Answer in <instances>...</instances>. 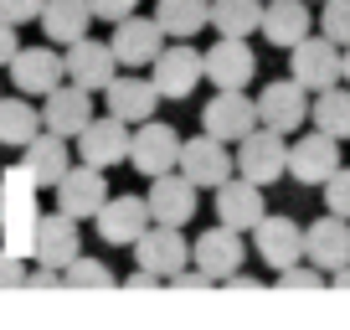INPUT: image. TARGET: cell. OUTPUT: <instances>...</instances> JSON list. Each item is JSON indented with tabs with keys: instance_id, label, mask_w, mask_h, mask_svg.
Wrapping results in <instances>:
<instances>
[{
	"instance_id": "12",
	"label": "cell",
	"mask_w": 350,
	"mask_h": 330,
	"mask_svg": "<svg viewBox=\"0 0 350 330\" xmlns=\"http://www.w3.org/2000/svg\"><path fill=\"white\" fill-rule=\"evenodd\" d=\"M119 73V57H113L109 42H93V36H77V42H67L62 52V77L67 83H77V88L88 93H103V83Z\"/></svg>"
},
{
	"instance_id": "24",
	"label": "cell",
	"mask_w": 350,
	"mask_h": 330,
	"mask_svg": "<svg viewBox=\"0 0 350 330\" xmlns=\"http://www.w3.org/2000/svg\"><path fill=\"white\" fill-rule=\"evenodd\" d=\"M262 212H268V201H262V186H258V181L227 176V181L217 186V222H221V227L252 232Z\"/></svg>"
},
{
	"instance_id": "40",
	"label": "cell",
	"mask_w": 350,
	"mask_h": 330,
	"mask_svg": "<svg viewBox=\"0 0 350 330\" xmlns=\"http://www.w3.org/2000/svg\"><path fill=\"white\" fill-rule=\"evenodd\" d=\"M16 47H21V42H16V26H11V21H0V67L16 57Z\"/></svg>"
},
{
	"instance_id": "7",
	"label": "cell",
	"mask_w": 350,
	"mask_h": 330,
	"mask_svg": "<svg viewBox=\"0 0 350 330\" xmlns=\"http://www.w3.org/2000/svg\"><path fill=\"white\" fill-rule=\"evenodd\" d=\"M288 77H294L299 88H309V93L340 83V47L329 42L325 31L319 36H299V42L288 47Z\"/></svg>"
},
{
	"instance_id": "15",
	"label": "cell",
	"mask_w": 350,
	"mask_h": 330,
	"mask_svg": "<svg viewBox=\"0 0 350 330\" xmlns=\"http://www.w3.org/2000/svg\"><path fill=\"white\" fill-rule=\"evenodd\" d=\"M77 140V160L83 165H98V170H109V165H124L129 160V124L113 119V114H103V119H88L83 129L72 134Z\"/></svg>"
},
{
	"instance_id": "37",
	"label": "cell",
	"mask_w": 350,
	"mask_h": 330,
	"mask_svg": "<svg viewBox=\"0 0 350 330\" xmlns=\"http://www.w3.org/2000/svg\"><path fill=\"white\" fill-rule=\"evenodd\" d=\"M88 11H93V21H124V16L139 11V0H88Z\"/></svg>"
},
{
	"instance_id": "18",
	"label": "cell",
	"mask_w": 350,
	"mask_h": 330,
	"mask_svg": "<svg viewBox=\"0 0 350 330\" xmlns=\"http://www.w3.org/2000/svg\"><path fill=\"white\" fill-rule=\"evenodd\" d=\"M170 42V36L160 31V21H154V16H124V21H113V57H119V67H134V73H139V67H150L154 62V52H160V47Z\"/></svg>"
},
{
	"instance_id": "21",
	"label": "cell",
	"mask_w": 350,
	"mask_h": 330,
	"mask_svg": "<svg viewBox=\"0 0 350 330\" xmlns=\"http://www.w3.org/2000/svg\"><path fill=\"white\" fill-rule=\"evenodd\" d=\"M103 103H109L113 119L139 124V119H154V109H160V93H154L150 77H134V67H129V73H113L109 83H103Z\"/></svg>"
},
{
	"instance_id": "16",
	"label": "cell",
	"mask_w": 350,
	"mask_h": 330,
	"mask_svg": "<svg viewBox=\"0 0 350 330\" xmlns=\"http://www.w3.org/2000/svg\"><path fill=\"white\" fill-rule=\"evenodd\" d=\"M258 124L278 134H299L309 124V88H299L294 77H278L258 93Z\"/></svg>"
},
{
	"instance_id": "13",
	"label": "cell",
	"mask_w": 350,
	"mask_h": 330,
	"mask_svg": "<svg viewBox=\"0 0 350 330\" xmlns=\"http://www.w3.org/2000/svg\"><path fill=\"white\" fill-rule=\"evenodd\" d=\"M201 73L217 88H247L252 73H258V57H252L247 36H217V42L201 52Z\"/></svg>"
},
{
	"instance_id": "4",
	"label": "cell",
	"mask_w": 350,
	"mask_h": 330,
	"mask_svg": "<svg viewBox=\"0 0 350 330\" xmlns=\"http://www.w3.org/2000/svg\"><path fill=\"white\" fill-rule=\"evenodd\" d=\"M129 248H134L139 274H150V279H175L191 264V242L180 238V227H165V222H150Z\"/></svg>"
},
{
	"instance_id": "2",
	"label": "cell",
	"mask_w": 350,
	"mask_h": 330,
	"mask_svg": "<svg viewBox=\"0 0 350 330\" xmlns=\"http://www.w3.org/2000/svg\"><path fill=\"white\" fill-rule=\"evenodd\" d=\"M150 83H154V93L160 99H191V93L206 83V73H201V52L191 42H165L160 52H154V62H150Z\"/></svg>"
},
{
	"instance_id": "31",
	"label": "cell",
	"mask_w": 350,
	"mask_h": 330,
	"mask_svg": "<svg viewBox=\"0 0 350 330\" xmlns=\"http://www.w3.org/2000/svg\"><path fill=\"white\" fill-rule=\"evenodd\" d=\"M262 21V0H211L206 26H217V36H252Z\"/></svg>"
},
{
	"instance_id": "36",
	"label": "cell",
	"mask_w": 350,
	"mask_h": 330,
	"mask_svg": "<svg viewBox=\"0 0 350 330\" xmlns=\"http://www.w3.org/2000/svg\"><path fill=\"white\" fill-rule=\"evenodd\" d=\"M278 284H284V289H325V274L304 258V264H288L284 274H278Z\"/></svg>"
},
{
	"instance_id": "27",
	"label": "cell",
	"mask_w": 350,
	"mask_h": 330,
	"mask_svg": "<svg viewBox=\"0 0 350 330\" xmlns=\"http://www.w3.org/2000/svg\"><path fill=\"white\" fill-rule=\"evenodd\" d=\"M309 26H314V16H309V0H262V21L258 31L268 36L273 47H294L299 36H309Z\"/></svg>"
},
{
	"instance_id": "42",
	"label": "cell",
	"mask_w": 350,
	"mask_h": 330,
	"mask_svg": "<svg viewBox=\"0 0 350 330\" xmlns=\"http://www.w3.org/2000/svg\"><path fill=\"white\" fill-rule=\"evenodd\" d=\"M340 77L350 83V47H340Z\"/></svg>"
},
{
	"instance_id": "1",
	"label": "cell",
	"mask_w": 350,
	"mask_h": 330,
	"mask_svg": "<svg viewBox=\"0 0 350 330\" xmlns=\"http://www.w3.org/2000/svg\"><path fill=\"white\" fill-rule=\"evenodd\" d=\"M232 170H237L242 181L273 186L278 176H288V134L268 129V124H252L237 140V150H232Z\"/></svg>"
},
{
	"instance_id": "32",
	"label": "cell",
	"mask_w": 350,
	"mask_h": 330,
	"mask_svg": "<svg viewBox=\"0 0 350 330\" xmlns=\"http://www.w3.org/2000/svg\"><path fill=\"white\" fill-rule=\"evenodd\" d=\"M36 134H42V109H31L26 99H0V144L21 150Z\"/></svg>"
},
{
	"instance_id": "34",
	"label": "cell",
	"mask_w": 350,
	"mask_h": 330,
	"mask_svg": "<svg viewBox=\"0 0 350 330\" xmlns=\"http://www.w3.org/2000/svg\"><path fill=\"white\" fill-rule=\"evenodd\" d=\"M319 31L335 47H350V0H319Z\"/></svg>"
},
{
	"instance_id": "25",
	"label": "cell",
	"mask_w": 350,
	"mask_h": 330,
	"mask_svg": "<svg viewBox=\"0 0 350 330\" xmlns=\"http://www.w3.org/2000/svg\"><path fill=\"white\" fill-rule=\"evenodd\" d=\"M340 165V140H329V134H299L294 144H288V176L299 181V186H319V181L329 176Z\"/></svg>"
},
{
	"instance_id": "28",
	"label": "cell",
	"mask_w": 350,
	"mask_h": 330,
	"mask_svg": "<svg viewBox=\"0 0 350 330\" xmlns=\"http://www.w3.org/2000/svg\"><path fill=\"white\" fill-rule=\"evenodd\" d=\"M42 36H52V47H67L77 36H88L93 26V11H88V0H42Z\"/></svg>"
},
{
	"instance_id": "11",
	"label": "cell",
	"mask_w": 350,
	"mask_h": 330,
	"mask_svg": "<svg viewBox=\"0 0 350 330\" xmlns=\"http://www.w3.org/2000/svg\"><path fill=\"white\" fill-rule=\"evenodd\" d=\"M258 124V99L247 88H217V99L201 109V129L217 134L221 144H237Z\"/></svg>"
},
{
	"instance_id": "19",
	"label": "cell",
	"mask_w": 350,
	"mask_h": 330,
	"mask_svg": "<svg viewBox=\"0 0 350 330\" xmlns=\"http://www.w3.org/2000/svg\"><path fill=\"white\" fill-rule=\"evenodd\" d=\"M42 99H46L42 103V129L62 134V140H72V134L93 119V93L77 88V83H67V77L57 83V88H46Z\"/></svg>"
},
{
	"instance_id": "38",
	"label": "cell",
	"mask_w": 350,
	"mask_h": 330,
	"mask_svg": "<svg viewBox=\"0 0 350 330\" xmlns=\"http://www.w3.org/2000/svg\"><path fill=\"white\" fill-rule=\"evenodd\" d=\"M42 16V0H0V21H11V26H26Z\"/></svg>"
},
{
	"instance_id": "41",
	"label": "cell",
	"mask_w": 350,
	"mask_h": 330,
	"mask_svg": "<svg viewBox=\"0 0 350 330\" xmlns=\"http://www.w3.org/2000/svg\"><path fill=\"white\" fill-rule=\"evenodd\" d=\"M329 284H340V289H350V264H340V268H329Z\"/></svg>"
},
{
	"instance_id": "30",
	"label": "cell",
	"mask_w": 350,
	"mask_h": 330,
	"mask_svg": "<svg viewBox=\"0 0 350 330\" xmlns=\"http://www.w3.org/2000/svg\"><path fill=\"white\" fill-rule=\"evenodd\" d=\"M206 11L211 0H154V21L175 42H191L196 31H206Z\"/></svg>"
},
{
	"instance_id": "23",
	"label": "cell",
	"mask_w": 350,
	"mask_h": 330,
	"mask_svg": "<svg viewBox=\"0 0 350 330\" xmlns=\"http://www.w3.org/2000/svg\"><path fill=\"white\" fill-rule=\"evenodd\" d=\"M304 258L319 268V274L350 264V222L335 217V212H325L319 222H309L304 227Z\"/></svg>"
},
{
	"instance_id": "39",
	"label": "cell",
	"mask_w": 350,
	"mask_h": 330,
	"mask_svg": "<svg viewBox=\"0 0 350 330\" xmlns=\"http://www.w3.org/2000/svg\"><path fill=\"white\" fill-rule=\"evenodd\" d=\"M26 268H31V258L0 248V284H26Z\"/></svg>"
},
{
	"instance_id": "9",
	"label": "cell",
	"mask_w": 350,
	"mask_h": 330,
	"mask_svg": "<svg viewBox=\"0 0 350 330\" xmlns=\"http://www.w3.org/2000/svg\"><path fill=\"white\" fill-rule=\"evenodd\" d=\"M83 253V238H77V217H67V212H52V217H36L31 227V248H26V258L42 268H57L62 274L72 258Z\"/></svg>"
},
{
	"instance_id": "26",
	"label": "cell",
	"mask_w": 350,
	"mask_h": 330,
	"mask_svg": "<svg viewBox=\"0 0 350 330\" xmlns=\"http://www.w3.org/2000/svg\"><path fill=\"white\" fill-rule=\"evenodd\" d=\"M11 83L21 93H46V88H57L62 83V52H57L52 42H42V47H16V57L11 62Z\"/></svg>"
},
{
	"instance_id": "8",
	"label": "cell",
	"mask_w": 350,
	"mask_h": 330,
	"mask_svg": "<svg viewBox=\"0 0 350 330\" xmlns=\"http://www.w3.org/2000/svg\"><path fill=\"white\" fill-rule=\"evenodd\" d=\"M57 212H67V217L77 222H93V212L109 201V170H98V165H67L62 181H57Z\"/></svg>"
},
{
	"instance_id": "35",
	"label": "cell",
	"mask_w": 350,
	"mask_h": 330,
	"mask_svg": "<svg viewBox=\"0 0 350 330\" xmlns=\"http://www.w3.org/2000/svg\"><path fill=\"white\" fill-rule=\"evenodd\" d=\"M319 191H325V212H335V217L350 222V170L345 165H335V170L319 181Z\"/></svg>"
},
{
	"instance_id": "6",
	"label": "cell",
	"mask_w": 350,
	"mask_h": 330,
	"mask_svg": "<svg viewBox=\"0 0 350 330\" xmlns=\"http://www.w3.org/2000/svg\"><path fill=\"white\" fill-rule=\"evenodd\" d=\"M175 170H180L196 191H217L227 176H237V170H232V150L217 140V134H206V129H201L196 140H180V160H175Z\"/></svg>"
},
{
	"instance_id": "29",
	"label": "cell",
	"mask_w": 350,
	"mask_h": 330,
	"mask_svg": "<svg viewBox=\"0 0 350 330\" xmlns=\"http://www.w3.org/2000/svg\"><path fill=\"white\" fill-rule=\"evenodd\" d=\"M309 124L329 140H350V88L329 83V88L309 93Z\"/></svg>"
},
{
	"instance_id": "10",
	"label": "cell",
	"mask_w": 350,
	"mask_h": 330,
	"mask_svg": "<svg viewBox=\"0 0 350 330\" xmlns=\"http://www.w3.org/2000/svg\"><path fill=\"white\" fill-rule=\"evenodd\" d=\"M242 258H247L242 232L237 227H221V222H217V227H206L196 242H191V264H196L211 284H227V279L242 268Z\"/></svg>"
},
{
	"instance_id": "3",
	"label": "cell",
	"mask_w": 350,
	"mask_h": 330,
	"mask_svg": "<svg viewBox=\"0 0 350 330\" xmlns=\"http://www.w3.org/2000/svg\"><path fill=\"white\" fill-rule=\"evenodd\" d=\"M31 181H26V170L16 165L11 176H0V248H11V253L26 258V248H31V227H36V201H31Z\"/></svg>"
},
{
	"instance_id": "22",
	"label": "cell",
	"mask_w": 350,
	"mask_h": 330,
	"mask_svg": "<svg viewBox=\"0 0 350 330\" xmlns=\"http://www.w3.org/2000/svg\"><path fill=\"white\" fill-rule=\"evenodd\" d=\"M21 170H26V181H31L36 191H52L57 181H62V170L72 165V150H67V140L62 134H52V129H42L36 140H26L21 144Z\"/></svg>"
},
{
	"instance_id": "17",
	"label": "cell",
	"mask_w": 350,
	"mask_h": 330,
	"mask_svg": "<svg viewBox=\"0 0 350 330\" xmlns=\"http://www.w3.org/2000/svg\"><path fill=\"white\" fill-rule=\"evenodd\" d=\"M252 242H258V264H268L273 274H284L288 264L304 258V227L294 217H268L262 212L258 227H252Z\"/></svg>"
},
{
	"instance_id": "14",
	"label": "cell",
	"mask_w": 350,
	"mask_h": 330,
	"mask_svg": "<svg viewBox=\"0 0 350 330\" xmlns=\"http://www.w3.org/2000/svg\"><path fill=\"white\" fill-rule=\"evenodd\" d=\"M201 191L191 186L180 170H165V176H150V191H144V207H150V222H165V227H186L201 207Z\"/></svg>"
},
{
	"instance_id": "20",
	"label": "cell",
	"mask_w": 350,
	"mask_h": 330,
	"mask_svg": "<svg viewBox=\"0 0 350 330\" xmlns=\"http://www.w3.org/2000/svg\"><path fill=\"white\" fill-rule=\"evenodd\" d=\"M93 227H98L103 242L129 248V242L150 227V207H144V196H134V191H129V196H113V191H109V201L93 212Z\"/></svg>"
},
{
	"instance_id": "33",
	"label": "cell",
	"mask_w": 350,
	"mask_h": 330,
	"mask_svg": "<svg viewBox=\"0 0 350 330\" xmlns=\"http://www.w3.org/2000/svg\"><path fill=\"white\" fill-rule=\"evenodd\" d=\"M62 284H72V289H109V284H113V268L103 264V258L77 253L72 264L62 268Z\"/></svg>"
},
{
	"instance_id": "5",
	"label": "cell",
	"mask_w": 350,
	"mask_h": 330,
	"mask_svg": "<svg viewBox=\"0 0 350 330\" xmlns=\"http://www.w3.org/2000/svg\"><path fill=\"white\" fill-rule=\"evenodd\" d=\"M175 160H180V134L170 129L165 119H139L129 129V160L139 176H165V170H175Z\"/></svg>"
}]
</instances>
